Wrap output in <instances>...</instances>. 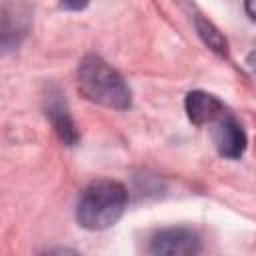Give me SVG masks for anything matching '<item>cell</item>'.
<instances>
[{"label":"cell","instance_id":"obj_1","mask_svg":"<svg viewBox=\"0 0 256 256\" xmlns=\"http://www.w3.org/2000/svg\"><path fill=\"white\" fill-rule=\"evenodd\" d=\"M76 78L78 90L88 102L112 110H128L132 106L130 86L102 56L86 54L78 64Z\"/></svg>","mask_w":256,"mask_h":256},{"label":"cell","instance_id":"obj_2","mask_svg":"<svg viewBox=\"0 0 256 256\" xmlns=\"http://www.w3.org/2000/svg\"><path fill=\"white\" fill-rule=\"evenodd\" d=\"M128 206V190L122 182L100 178L90 182L76 204V222L90 232L114 226Z\"/></svg>","mask_w":256,"mask_h":256},{"label":"cell","instance_id":"obj_3","mask_svg":"<svg viewBox=\"0 0 256 256\" xmlns=\"http://www.w3.org/2000/svg\"><path fill=\"white\" fill-rule=\"evenodd\" d=\"M150 252L156 256H194L202 252V240L192 228L170 226L150 238Z\"/></svg>","mask_w":256,"mask_h":256},{"label":"cell","instance_id":"obj_4","mask_svg":"<svg viewBox=\"0 0 256 256\" xmlns=\"http://www.w3.org/2000/svg\"><path fill=\"white\" fill-rule=\"evenodd\" d=\"M212 126H214L212 128V142H214L218 154L222 158H230V160L242 158L248 140H246V132L240 126V122L230 112H226Z\"/></svg>","mask_w":256,"mask_h":256},{"label":"cell","instance_id":"obj_5","mask_svg":"<svg viewBox=\"0 0 256 256\" xmlns=\"http://www.w3.org/2000/svg\"><path fill=\"white\" fill-rule=\"evenodd\" d=\"M44 110H46V116L56 132V136L66 144V146H74L78 144V128L72 120V114H70V108L66 104V98L62 96V92L58 88H50L48 94L44 96Z\"/></svg>","mask_w":256,"mask_h":256},{"label":"cell","instance_id":"obj_6","mask_svg":"<svg viewBox=\"0 0 256 256\" xmlns=\"http://www.w3.org/2000/svg\"><path fill=\"white\" fill-rule=\"evenodd\" d=\"M184 108H186V116L192 124L196 126H204V124H214L220 116H224L228 110L224 106V102L204 90H192L186 94L184 100Z\"/></svg>","mask_w":256,"mask_h":256},{"label":"cell","instance_id":"obj_7","mask_svg":"<svg viewBox=\"0 0 256 256\" xmlns=\"http://www.w3.org/2000/svg\"><path fill=\"white\" fill-rule=\"evenodd\" d=\"M194 26H196V32L198 36L202 38V42L212 50L216 52L218 56H228V40L224 38V34L206 18H202L200 14L194 18Z\"/></svg>","mask_w":256,"mask_h":256},{"label":"cell","instance_id":"obj_8","mask_svg":"<svg viewBox=\"0 0 256 256\" xmlns=\"http://www.w3.org/2000/svg\"><path fill=\"white\" fill-rule=\"evenodd\" d=\"M62 10H68V12H78V10H84L90 0H60L58 2Z\"/></svg>","mask_w":256,"mask_h":256},{"label":"cell","instance_id":"obj_9","mask_svg":"<svg viewBox=\"0 0 256 256\" xmlns=\"http://www.w3.org/2000/svg\"><path fill=\"white\" fill-rule=\"evenodd\" d=\"M246 68H248V70H250V74L256 78V50L248 54V58H246Z\"/></svg>","mask_w":256,"mask_h":256},{"label":"cell","instance_id":"obj_10","mask_svg":"<svg viewBox=\"0 0 256 256\" xmlns=\"http://www.w3.org/2000/svg\"><path fill=\"white\" fill-rule=\"evenodd\" d=\"M244 10L256 22V0H244Z\"/></svg>","mask_w":256,"mask_h":256}]
</instances>
